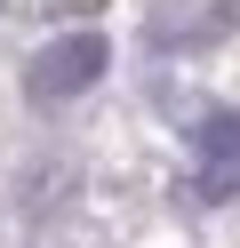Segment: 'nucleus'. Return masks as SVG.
Listing matches in <instances>:
<instances>
[{"mask_svg": "<svg viewBox=\"0 0 240 248\" xmlns=\"http://www.w3.org/2000/svg\"><path fill=\"white\" fill-rule=\"evenodd\" d=\"M96 72H104V40H96V32H72V40H56V48L32 56V96H40V104H64V96H80V88H96Z\"/></svg>", "mask_w": 240, "mask_h": 248, "instance_id": "obj_1", "label": "nucleus"}]
</instances>
